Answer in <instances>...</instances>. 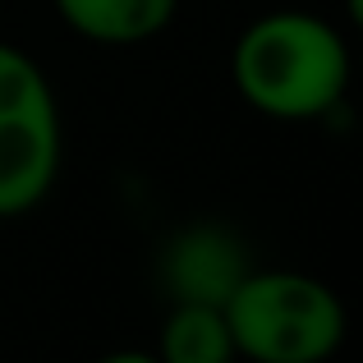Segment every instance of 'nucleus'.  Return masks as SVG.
Returning <instances> with one entry per match:
<instances>
[{
    "mask_svg": "<svg viewBox=\"0 0 363 363\" xmlns=\"http://www.w3.org/2000/svg\"><path fill=\"white\" fill-rule=\"evenodd\" d=\"M350 42L308 9H272L230 46V83L257 116L281 124L327 120L350 92Z\"/></svg>",
    "mask_w": 363,
    "mask_h": 363,
    "instance_id": "1",
    "label": "nucleus"
},
{
    "mask_svg": "<svg viewBox=\"0 0 363 363\" xmlns=\"http://www.w3.org/2000/svg\"><path fill=\"white\" fill-rule=\"evenodd\" d=\"M248 248L225 225H189L161 253V281L170 303H225L248 272Z\"/></svg>",
    "mask_w": 363,
    "mask_h": 363,
    "instance_id": "4",
    "label": "nucleus"
},
{
    "mask_svg": "<svg viewBox=\"0 0 363 363\" xmlns=\"http://www.w3.org/2000/svg\"><path fill=\"white\" fill-rule=\"evenodd\" d=\"M60 23L92 46H143L161 37L179 0H51Z\"/></svg>",
    "mask_w": 363,
    "mask_h": 363,
    "instance_id": "5",
    "label": "nucleus"
},
{
    "mask_svg": "<svg viewBox=\"0 0 363 363\" xmlns=\"http://www.w3.org/2000/svg\"><path fill=\"white\" fill-rule=\"evenodd\" d=\"M65 124L46 69L0 42V221L23 216L60 179Z\"/></svg>",
    "mask_w": 363,
    "mask_h": 363,
    "instance_id": "3",
    "label": "nucleus"
},
{
    "mask_svg": "<svg viewBox=\"0 0 363 363\" xmlns=\"http://www.w3.org/2000/svg\"><path fill=\"white\" fill-rule=\"evenodd\" d=\"M235 359L253 363H322L345 340V303L327 281L285 267H248L221 303Z\"/></svg>",
    "mask_w": 363,
    "mask_h": 363,
    "instance_id": "2",
    "label": "nucleus"
},
{
    "mask_svg": "<svg viewBox=\"0 0 363 363\" xmlns=\"http://www.w3.org/2000/svg\"><path fill=\"white\" fill-rule=\"evenodd\" d=\"M161 363H230L235 340L221 303H170L157 336Z\"/></svg>",
    "mask_w": 363,
    "mask_h": 363,
    "instance_id": "6",
    "label": "nucleus"
}]
</instances>
